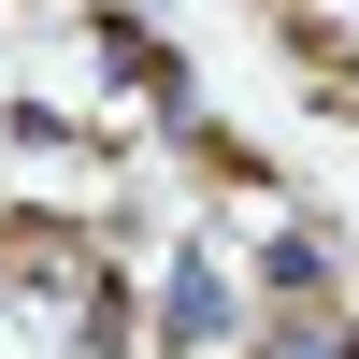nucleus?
Listing matches in <instances>:
<instances>
[{"label": "nucleus", "instance_id": "obj_1", "mask_svg": "<svg viewBox=\"0 0 359 359\" xmlns=\"http://www.w3.org/2000/svg\"><path fill=\"white\" fill-rule=\"evenodd\" d=\"M259 331V287L230 273V259H172V287H158V345L172 359H216V345H245Z\"/></svg>", "mask_w": 359, "mask_h": 359}]
</instances>
